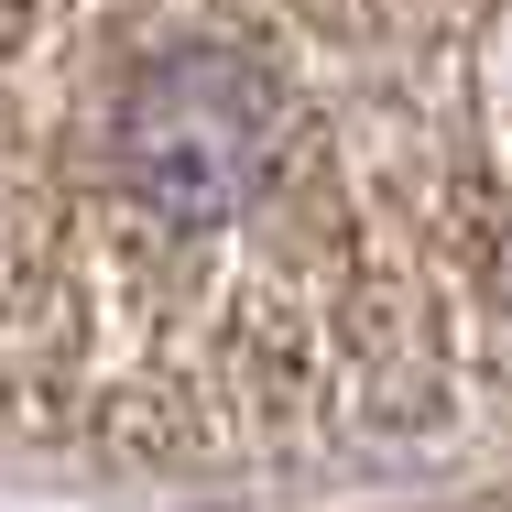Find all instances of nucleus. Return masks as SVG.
<instances>
[{
  "mask_svg": "<svg viewBox=\"0 0 512 512\" xmlns=\"http://www.w3.org/2000/svg\"><path fill=\"white\" fill-rule=\"evenodd\" d=\"M109 164L142 218L164 229H240L284 175V99L240 55H164L131 77L109 120Z\"/></svg>",
  "mask_w": 512,
  "mask_h": 512,
  "instance_id": "f257e3e1",
  "label": "nucleus"
}]
</instances>
